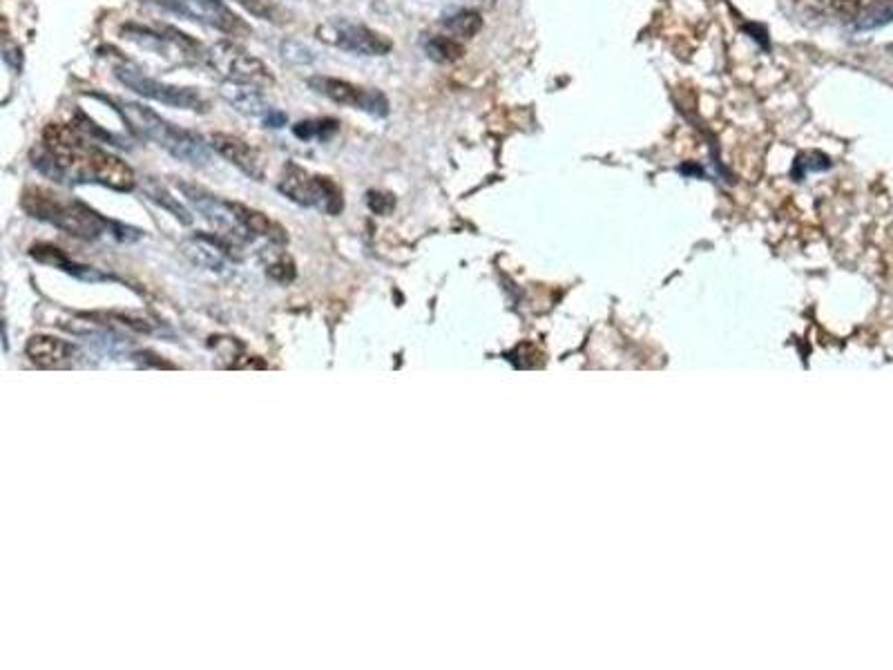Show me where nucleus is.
<instances>
[{
    "label": "nucleus",
    "instance_id": "nucleus-19",
    "mask_svg": "<svg viewBox=\"0 0 893 670\" xmlns=\"http://www.w3.org/2000/svg\"><path fill=\"white\" fill-rule=\"evenodd\" d=\"M280 54L284 63L293 67H309L315 63V52L302 41H295V38H284L280 43Z\"/></svg>",
    "mask_w": 893,
    "mask_h": 670
},
{
    "label": "nucleus",
    "instance_id": "nucleus-20",
    "mask_svg": "<svg viewBox=\"0 0 893 670\" xmlns=\"http://www.w3.org/2000/svg\"><path fill=\"white\" fill-rule=\"evenodd\" d=\"M367 201H369V208L373 210V213H378V215H389L393 208H396V199H393V195H389V193H371L367 195Z\"/></svg>",
    "mask_w": 893,
    "mask_h": 670
},
{
    "label": "nucleus",
    "instance_id": "nucleus-9",
    "mask_svg": "<svg viewBox=\"0 0 893 670\" xmlns=\"http://www.w3.org/2000/svg\"><path fill=\"white\" fill-rule=\"evenodd\" d=\"M208 143L219 157H224L228 164H233L237 170H242L246 177H251L255 181L264 179L262 155H259L257 148H253L251 143H246L244 139H239L235 134L228 132H213L208 137Z\"/></svg>",
    "mask_w": 893,
    "mask_h": 670
},
{
    "label": "nucleus",
    "instance_id": "nucleus-4",
    "mask_svg": "<svg viewBox=\"0 0 893 670\" xmlns=\"http://www.w3.org/2000/svg\"><path fill=\"white\" fill-rule=\"evenodd\" d=\"M206 63L215 72L224 76V81L253 85V88L266 90L275 85V76L264 61L246 52L242 45L235 41H217L215 45L206 47Z\"/></svg>",
    "mask_w": 893,
    "mask_h": 670
},
{
    "label": "nucleus",
    "instance_id": "nucleus-21",
    "mask_svg": "<svg viewBox=\"0 0 893 670\" xmlns=\"http://www.w3.org/2000/svg\"><path fill=\"white\" fill-rule=\"evenodd\" d=\"M284 268H293V264L286 260V257H280V262H275V264H271L268 266V275L271 277H275V280H280V282H286V280H293V275H295V271H284Z\"/></svg>",
    "mask_w": 893,
    "mask_h": 670
},
{
    "label": "nucleus",
    "instance_id": "nucleus-16",
    "mask_svg": "<svg viewBox=\"0 0 893 670\" xmlns=\"http://www.w3.org/2000/svg\"><path fill=\"white\" fill-rule=\"evenodd\" d=\"M340 132V121L331 117L306 119L293 126V134L302 141H329Z\"/></svg>",
    "mask_w": 893,
    "mask_h": 670
},
{
    "label": "nucleus",
    "instance_id": "nucleus-13",
    "mask_svg": "<svg viewBox=\"0 0 893 670\" xmlns=\"http://www.w3.org/2000/svg\"><path fill=\"white\" fill-rule=\"evenodd\" d=\"M891 3L893 0H815V5H818L822 12L838 16L842 21H853V18L873 14Z\"/></svg>",
    "mask_w": 893,
    "mask_h": 670
},
{
    "label": "nucleus",
    "instance_id": "nucleus-6",
    "mask_svg": "<svg viewBox=\"0 0 893 670\" xmlns=\"http://www.w3.org/2000/svg\"><path fill=\"white\" fill-rule=\"evenodd\" d=\"M315 38L335 50L358 56H387L393 50L389 36L362 23L347 21V18H333V21L322 23L315 30Z\"/></svg>",
    "mask_w": 893,
    "mask_h": 670
},
{
    "label": "nucleus",
    "instance_id": "nucleus-8",
    "mask_svg": "<svg viewBox=\"0 0 893 670\" xmlns=\"http://www.w3.org/2000/svg\"><path fill=\"white\" fill-rule=\"evenodd\" d=\"M177 186L181 193H184V197L190 201V204L195 206L197 213L204 219H208V222L215 228H219V233L235 237V239L248 235L244 228L239 226V222L233 215V210H230V206H228V201L217 199L215 195H210L208 190L199 188L195 184H188V181H177Z\"/></svg>",
    "mask_w": 893,
    "mask_h": 670
},
{
    "label": "nucleus",
    "instance_id": "nucleus-3",
    "mask_svg": "<svg viewBox=\"0 0 893 670\" xmlns=\"http://www.w3.org/2000/svg\"><path fill=\"white\" fill-rule=\"evenodd\" d=\"M280 193L295 201V204L315 208L324 215H340L344 208L342 188L331 177L311 175L309 170H304L297 164L284 166Z\"/></svg>",
    "mask_w": 893,
    "mask_h": 670
},
{
    "label": "nucleus",
    "instance_id": "nucleus-2",
    "mask_svg": "<svg viewBox=\"0 0 893 670\" xmlns=\"http://www.w3.org/2000/svg\"><path fill=\"white\" fill-rule=\"evenodd\" d=\"M114 110L121 114V119L128 123V128L137 134L139 139L155 143L161 150H166L179 161L190 166H206L210 161V143L199 137L197 132L186 130L175 123L163 119L155 110L134 101H114L110 99Z\"/></svg>",
    "mask_w": 893,
    "mask_h": 670
},
{
    "label": "nucleus",
    "instance_id": "nucleus-15",
    "mask_svg": "<svg viewBox=\"0 0 893 670\" xmlns=\"http://www.w3.org/2000/svg\"><path fill=\"white\" fill-rule=\"evenodd\" d=\"M425 52L436 63H456L465 56V45L456 36L434 34L425 41Z\"/></svg>",
    "mask_w": 893,
    "mask_h": 670
},
{
    "label": "nucleus",
    "instance_id": "nucleus-10",
    "mask_svg": "<svg viewBox=\"0 0 893 670\" xmlns=\"http://www.w3.org/2000/svg\"><path fill=\"white\" fill-rule=\"evenodd\" d=\"M219 94H222V99L230 105V108L248 119L264 121L268 114L275 110L273 105L266 101L264 92L259 88H253V85L224 81L219 85Z\"/></svg>",
    "mask_w": 893,
    "mask_h": 670
},
{
    "label": "nucleus",
    "instance_id": "nucleus-5",
    "mask_svg": "<svg viewBox=\"0 0 893 670\" xmlns=\"http://www.w3.org/2000/svg\"><path fill=\"white\" fill-rule=\"evenodd\" d=\"M114 76H117V81L123 85V88L132 90L134 94H139V97H143V99L168 105V108H179V110L199 112V114L210 110L208 99L195 88H186V85H172L166 81L152 79V76L143 74L139 70H132V67H126V65L114 67Z\"/></svg>",
    "mask_w": 893,
    "mask_h": 670
},
{
    "label": "nucleus",
    "instance_id": "nucleus-14",
    "mask_svg": "<svg viewBox=\"0 0 893 670\" xmlns=\"http://www.w3.org/2000/svg\"><path fill=\"white\" fill-rule=\"evenodd\" d=\"M30 255L34 257V260H38V262L52 264V266H56V268H63V271L72 273V275H79V277H85V280H103V275L94 273L92 268H88V266H81V264L72 262L70 257H67V255L61 251V248H56V246H50V244H36V246H32Z\"/></svg>",
    "mask_w": 893,
    "mask_h": 670
},
{
    "label": "nucleus",
    "instance_id": "nucleus-7",
    "mask_svg": "<svg viewBox=\"0 0 893 670\" xmlns=\"http://www.w3.org/2000/svg\"><path fill=\"white\" fill-rule=\"evenodd\" d=\"M306 83H309V88L315 94H320V97L338 105H344V108L360 110L364 114H371V117H387L391 112L389 99L384 97V92L376 88H364V85L324 74L309 76Z\"/></svg>",
    "mask_w": 893,
    "mask_h": 670
},
{
    "label": "nucleus",
    "instance_id": "nucleus-11",
    "mask_svg": "<svg viewBox=\"0 0 893 670\" xmlns=\"http://www.w3.org/2000/svg\"><path fill=\"white\" fill-rule=\"evenodd\" d=\"M27 358H30L36 367L43 369H63L72 367L76 362V351L70 342H63L59 338H50V335H34L27 342Z\"/></svg>",
    "mask_w": 893,
    "mask_h": 670
},
{
    "label": "nucleus",
    "instance_id": "nucleus-17",
    "mask_svg": "<svg viewBox=\"0 0 893 670\" xmlns=\"http://www.w3.org/2000/svg\"><path fill=\"white\" fill-rule=\"evenodd\" d=\"M143 193L148 195V199L150 201H155V204H159V206H163L166 210H170L172 215H175L181 224H190L192 222V217H190V213L188 210L179 204L177 201V197H172L166 188H163L159 181H155L152 177H148L146 181H143Z\"/></svg>",
    "mask_w": 893,
    "mask_h": 670
},
{
    "label": "nucleus",
    "instance_id": "nucleus-12",
    "mask_svg": "<svg viewBox=\"0 0 893 670\" xmlns=\"http://www.w3.org/2000/svg\"><path fill=\"white\" fill-rule=\"evenodd\" d=\"M228 206H230V210H233V215L239 222V226H242L248 235L253 233L257 237H266L277 244H284L288 239L284 228L280 224H275L268 215L259 213V210L239 204V201H228Z\"/></svg>",
    "mask_w": 893,
    "mask_h": 670
},
{
    "label": "nucleus",
    "instance_id": "nucleus-18",
    "mask_svg": "<svg viewBox=\"0 0 893 670\" xmlns=\"http://www.w3.org/2000/svg\"><path fill=\"white\" fill-rule=\"evenodd\" d=\"M447 32L456 38H474L480 30H483V16L474 9H460V12L451 14L445 18Z\"/></svg>",
    "mask_w": 893,
    "mask_h": 670
},
{
    "label": "nucleus",
    "instance_id": "nucleus-1",
    "mask_svg": "<svg viewBox=\"0 0 893 670\" xmlns=\"http://www.w3.org/2000/svg\"><path fill=\"white\" fill-rule=\"evenodd\" d=\"M21 206L30 217L41 219V222L52 224L59 228V231H65L67 235L81 239H96L108 233L119 239L141 237V233L134 231L130 226L110 222V219L101 217L88 204H83V201L61 199L59 195H54L52 190L45 188H27L21 197Z\"/></svg>",
    "mask_w": 893,
    "mask_h": 670
},
{
    "label": "nucleus",
    "instance_id": "nucleus-22",
    "mask_svg": "<svg viewBox=\"0 0 893 670\" xmlns=\"http://www.w3.org/2000/svg\"><path fill=\"white\" fill-rule=\"evenodd\" d=\"M286 121H288V119H286V114H284V112L273 110L262 123H264V128H284V126H286Z\"/></svg>",
    "mask_w": 893,
    "mask_h": 670
}]
</instances>
